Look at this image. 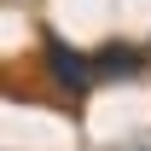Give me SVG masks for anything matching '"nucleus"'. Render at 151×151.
<instances>
[{
  "mask_svg": "<svg viewBox=\"0 0 151 151\" xmlns=\"http://www.w3.org/2000/svg\"><path fill=\"white\" fill-rule=\"evenodd\" d=\"M87 64H93L99 76H122V81H128V76L145 70V52H139V47H128V41H111V47H99Z\"/></svg>",
  "mask_w": 151,
  "mask_h": 151,
  "instance_id": "2",
  "label": "nucleus"
},
{
  "mask_svg": "<svg viewBox=\"0 0 151 151\" xmlns=\"http://www.w3.org/2000/svg\"><path fill=\"white\" fill-rule=\"evenodd\" d=\"M41 58H47V70H52V81L64 87V93H87L93 87V64H87V52H76L64 35H52V29H41Z\"/></svg>",
  "mask_w": 151,
  "mask_h": 151,
  "instance_id": "1",
  "label": "nucleus"
}]
</instances>
